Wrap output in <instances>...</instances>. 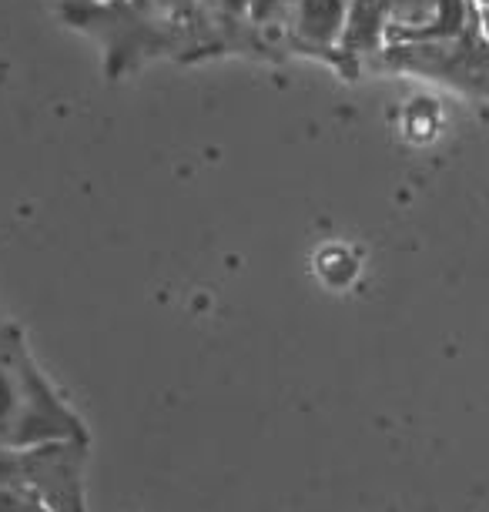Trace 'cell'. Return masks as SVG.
<instances>
[{"label": "cell", "instance_id": "cell-1", "mask_svg": "<svg viewBox=\"0 0 489 512\" xmlns=\"http://www.w3.org/2000/svg\"><path fill=\"white\" fill-rule=\"evenodd\" d=\"M84 439L81 415L67 405L34 362L31 345L14 322L0 325V446L31 449L44 442Z\"/></svg>", "mask_w": 489, "mask_h": 512}, {"label": "cell", "instance_id": "cell-2", "mask_svg": "<svg viewBox=\"0 0 489 512\" xmlns=\"http://www.w3.org/2000/svg\"><path fill=\"white\" fill-rule=\"evenodd\" d=\"M389 71L419 74L429 81H443L463 94H489V41L479 31L426 37V41L386 44L376 57Z\"/></svg>", "mask_w": 489, "mask_h": 512}, {"label": "cell", "instance_id": "cell-3", "mask_svg": "<svg viewBox=\"0 0 489 512\" xmlns=\"http://www.w3.org/2000/svg\"><path fill=\"white\" fill-rule=\"evenodd\" d=\"M84 462L88 442H44L31 449L0 446V486L17 482L31 486L54 512H88L84 509Z\"/></svg>", "mask_w": 489, "mask_h": 512}, {"label": "cell", "instance_id": "cell-4", "mask_svg": "<svg viewBox=\"0 0 489 512\" xmlns=\"http://www.w3.org/2000/svg\"><path fill=\"white\" fill-rule=\"evenodd\" d=\"M342 27H345V0H295L292 44L299 51L339 64Z\"/></svg>", "mask_w": 489, "mask_h": 512}, {"label": "cell", "instance_id": "cell-5", "mask_svg": "<svg viewBox=\"0 0 489 512\" xmlns=\"http://www.w3.org/2000/svg\"><path fill=\"white\" fill-rule=\"evenodd\" d=\"M386 44H389L386 0H345L339 64L359 67L366 61H376Z\"/></svg>", "mask_w": 489, "mask_h": 512}, {"label": "cell", "instance_id": "cell-6", "mask_svg": "<svg viewBox=\"0 0 489 512\" xmlns=\"http://www.w3.org/2000/svg\"><path fill=\"white\" fill-rule=\"evenodd\" d=\"M0 512H54V509L47 506L31 486L4 482V486H0Z\"/></svg>", "mask_w": 489, "mask_h": 512}, {"label": "cell", "instance_id": "cell-7", "mask_svg": "<svg viewBox=\"0 0 489 512\" xmlns=\"http://www.w3.org/2000/svg\"><path fill=\"white\" fill-rule=\"evenodd\" d=\"M476 7H479V24H483V34L489 41V0H476Z\"/></svg>", "mask_w": 489, "mask_h": 512}, {"label": "cell", "instance_id": "cell-8", "mask_svg": "<svg viewBox=\"0 0 489 512\" xmlns=\"http://www.w3.org/2000/svg\"><path fill=\"white\" fill-rule=\"evenodd\" d=\"M0 325H4V318H0Z\"/></svg>", "mask_w": 489, "mask_h": 512}]
</instances>
